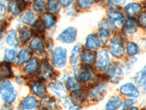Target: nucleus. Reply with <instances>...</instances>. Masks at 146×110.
<instances>
[{
    "label": "nucleus",
    "mask_w": 146,
    "mask_h": 110,
    "mask_svg": "<svg viewBox=\"0 0 146 110\" xmlns=\"http://www.w3.org/2000/svg\"><path fill=\"white\" fill-rule=\"evenodd\" d=\"M0 95L6 103L11 104L17 99V92L10 80L0 81Z\"/></svg>",
    "instance_id": "nucleus-1"
},
{
    "label": "nucleus",
    "mask_w": 146,
    "mask_h": 110,
    "mask_svg": "<svg viewBox=\"0 0 146 110\" xmlns=\"http://www.w3.org/2000/svg\"><path fill=\"white\" fill-rule=\"evenodd\" d=\"M108 19L111 23L112 27L116 30H121L125 23V16L123 13L116 7L110 6L107 10Z\"/></svg>",
    "instance_id": "nucleus-2"
},
{
    "label": "nucleus",
    "mask_w": 146,
    "mask_h": 110,
    "mask_svg": "<svg viewBox=\"0 0 146 110\" xmlns=\"http://www.w3.org/2000/svg\"><path fill=\"white\" fill-rule=\"evenodd\" d=\"M52 62L56 68L61 69L66 66L67 62V51L64 47L57 46L53 51Z\"/></svg>",
    "instance_id": "nucleus-3"
},
{
    "label": "nucleus",
    "mask_w": 146,
    "mask_h": 110,
    "mask_svg": "<svg viewBox=\"0 0 146 110\" xmlns=\"http://www.w3.org/2000/svg\"><path fill=\"white\" fill-rule=\"evenodd\" d=\"M125 46L123 41L119 36H115L110 40L109 45V52L113 57L121 59L125 54Z\"/></svg>",
    "instance_id": "nucleus-4"
},
{
    "label": "nucleus",
    "mask_w": 146,
    "mask_h": 110,
    "mask_svg": "<svg viewBox=\"0 0 146 110\" xmlns=\"http://www.w3.org/2000/svg\"><path fill=\"white\" fill-rule=\"evenodd\" d=\"M123 75V68L121 63L118 62L110 63L107 68L106 76L110 79V82L117 84L120 82Z\"/></svg>",
    "instance_id": "nucleus-5"
},
{
    "label": "nucleus",
    "mask_w": 146,
    "mask_h": 110,
    "mask_svg": "<svg viewBox=\"0 0 146 110\" xmlns=\"http://www.w3.org/2000/svg\"><path fill=\"white\" fill-rule=\"evenodd\" d=\"M108 86L105 83L96 84L94 86L87 94V98L91 101H99L103 99L107 93Z\"/></svg>",
    "instance_id": "nucleus-6"
},
{
    "label": "nucleus",
    "mask_w": 146,
    "mask_h": 110,
    "mask_svg": "<svg viewBox=\"0 0 146 110\" xmlns=\"http://www.w3.org/2000/svg\"><path fill=\"white\" fill-rule=\"evenodd\" d=\"M77 38V30L72 26L67 27L58 35V40L64 44H72Z\"/></svg>",
    "instance_id": "nucleus-7"
},
{
    "label": "nucleus",
    "mask_w": 146,
    "mask_h": 110,
    "mask_svg": "<svg viewBox=\"0 0 146 110\" xmlns=\"http://www.w3.org/2000/svg\"><path fill=\"white\" fill-rule=\"evenodd\" d=\"M48 87H49V90H50L55 95H56L58 99L65 100V99H66L68 98L67 91H66L64 84L62 83L61 81L56 80L50 82V83L49 84Z\"/></svg>",
    "instance_id": "nucleus-8"
},
{
    "label": "nucleus",
    "mask_w": 146,
    "mask_h": 110,
    "mask_svg": "<svg viewBox=\"0 0 146 110\" xmlns=\"http://www.w3.org/2000/svg\"><path fill=\"white\" fill-rule=\"evenodd\" d=\"M101 23L102 24H100V27H99L98 35L101 40L102 45H105L107 44L108 39L111 35L113 27L108 18L105 19L104 21H102Z\"/></svg>",
    "instance_id": "nucleus-9"
},
{
    "label": "nucleus",
    "mask_w": 146,
    "mask_h": 110,
    "mask_svg": "<svg viewBox=\"0 0 146 110\" xmlns=\"http://www.w3.org/2000/svg\"><path fill=\"white\" fill-rule=\"evenodd\" d=\"M74 73H75V77L80 82L83 83H88L94 80V73L92 71L91 69L89 68H84L83 69L77 68L76 67H74Z\"/></svg>",
    "instance_id": "nucleus-10"
},
{
    "label": "nucleus",
    "mask_w": 146,
    "mask_h": 110,
    "mask_svg": "<svg viewBox=\"0 0 146 110\" xmlns=\"http://www.w3.org/2000/svg\"><path fill=\"white\" fill-rule=\"evenodd\" d=\"M110 64L109 53L106 49H101L96 57V68L100 71L106 70Z\"/></svg>",
    "instance_id": "nucleus-11"
},
{
    "label": "nucleus",
    "mask_w": 146,
    "mask_h": 110,
    "mask_svg": "<svg viewBox=\"0 0 146 110\" xmlns=\"http://www.w3.org/2000/svg\"><path fill=\"white\" fill-rule=\"evenodd\" d=\"M21 22H22L24 24H27L28 26L34 27L36 23H38L39 18L36 15V13L33 10H27L24 11L23 13L21 14L20 15Z\"/></svg>",
    "instance_id": "nucleus-12"
},
{
    "label": "nucleus",
    "mask_w": 146,
    "mask_h": 110,
    "mask_svg": "<svg viewBox=\"0 0 146 110\" xmlns=\"http://www.w3.org/2000/svg\"><path fill=\"white\" fill-rule=\"evenodd\" d=\"M120 93L129 98L137 99L139 95V91L134 84L131 82L123 84L120 87Z\"/></svg>",
    "instance_id": "nucleus-13"
},
{
    "label": "nucleus",
    "mask_w": 146,
    "mask_h": 110,
    "mask_svg": "<svg viewBox=\"0 0 146 110\" xmlns=\"http://www.w3.org/2000/svg\"><path fill=\"white\" fill-rule=\"evenodd\" d=\"M29 48L37 56H42L45 52V45L40 36L35 37L30 41Z\"/></svg>",
    "instance_id": "nucleus-14"
},
{
    "label": "nucleus",
    "mask_w": 146,
    "mask_h": 110,
    "mask_svg": "<svg viewBox=\"0 0 146 110\" xmlns=\"http://www.w3.org/2000/svg\"><path fill=\"white\" fill-rule=\"evenodd\" d=\"M26 7H27L21 0H9L7 4V11L14 16L21 15L23 9H25Z\"/></svg>",
    "instance_id": "nucleus-15"
},
{
    "label": "nucleus",
    "mask_w": 146,
    "mask_h": 110,
    "mask_svg": "<svg viewBox=\"0 0 146 110\" xmlns=\"http://www.w3.org/2000/svg\"><path fill=\"white\" fill-rule=\"evenodd\" d=\"M85 45L90 50L96 51L99 49L102 46V43L98 33H91L88 35L86 38Z\"/></svg>",
    "instance_id": "nucleus-16"
},
{
    "label": "nucleus",
    "mask_w": 146,
    "mask_h": 110,
    "mask_svg": "<svg viewBox=\"0 0 146 110\" xmlns=\"http://www.w3.org/2000/svg\"><path fill=\"white\" fill-rule=\"evenodd\" d=\"M39 74H40V78L44 81L50 80V78L53 77L54 73H53L51 65L48 60H43V62L41 63Z\"/></svg>",
    "instance_id": "nucleus-17"
},
{
    "label": "nucleus",
    "mask_w": 146,
    "mask_h": 110,
    "mask_svg": "<svg viewBox=\"0 0 146 110\" xmlns=\"http://www.w3.org/2000/svg\"><path fill=\"white\" fill-rule=\"evenodd\" d=\"M123 11L129 18H134L142 11V6L137 2H130L123 7Z\"/></svg>",
    "instance_id": "nucleus-18"
},
{
    "label": "nucleus",
    "mask_w": 146,
    "mask_h": 110,
    "mask_svg": "<svg viewBox=\"0 0 146 110\" xmlns=\"http://www.w3.org/2000/svg\"><path fill=\"white\" fill-rule=\"evenodd\" d=\"M37 99L33 95H29L21 101L20 108L21 109H36L38 108Z\"/></svg>",
    "instance_id": "nucleus-19"
},
{
    "label": "nucleus",
    "mask_w": 146,
    "mask_h": 110,
    "mask_svg": "<svg viewBox=\"0 0 146 110\" xmlns=\"http://www.w3.org/2000/svg\"><path fill=\"white\" fill-rule=\"evenodd\" d=\"M81 62L86 65H91L94 63L96 60V56L94 51L86 49L82 51L80 53Z\"/></svg>",
    "instance_id": "nucleus-20"
},
{
    "label": "nucleus",
    "mask_w": 146,
    "mask_h": 110,
    "mask_svg": "<svg viewBox=\"0 0 146 110\" xmlns=\"http://www.w3.org/2000/svg\"><path fill=\"white\" fill-rule=\"evenodd\" d=\"M81 48V44H78L72 49L71 54H70V63L73 67H77L79 65Z\"/></svg>",
    "instance_id": "nucleus-21"
},
{
    "label": "nucleus",
    "mask_w": 146,
    "mask_h": 110,
    "mask_svg": "<svg viewBox=\"0 0 146 110\" xmlns=\"http://www.w3.org/2000/svg\"><path fill=\"white\" fill-rule=\"evenodd\" d=\"M42 23L45 29H47V30L50 29L54 27L57 23V17L54 14L50 13H44Z\"/></svg>",
    "instance_id": "nucleus-22"
},
{
    "label": "nucleus",
    "mask_w": 146,
    "mask_h": 110,
    "mask_svg": "<svg viewBox=\"0 0 146 110\" xmlns=\"http://www.w3.org/2000/svg\"><path fill=\"white\" fill-rule=\"evenodd\" d=\"M31 90L35 95L41 97L46 93V87L42 81H35L31 85Z\"/></svg>",
    "instance_id": "nucleus-23"
},
{
    "label": "nucleus",
    "mask_w": 146,
    "mask_h": 110,
    "mask_svg": "<svg viewBox=\"0 0 146 110\" xmlns=\"http://www.w3.org/2000/svg\"><path fill=\"white\" fill-rule=\"evenodd\" d=\"M6 44L10 47H17L19 45L18 34L16 30H10L6 35Z\"/></svg>",
    "instance_id": "nucleus-24"
},
{
    "label": "nucleus",
    "mask_w": 146,
    "mask_h": 110,
    "mask_svg": "<svg viewBox=\"0 0 146 110\" xmlns=\"http://www.w3.org/2000/svg\"><path fill=\"white\" fill-rule=\"evenodd\" d=\"M32 59V53L29 49L26 48H21L17 57V64L18 65H22L27 63Z\"/></svg>",
    "instance_id": "nucleus-25"
},
{
    "label": "nucleus",
    "mask_w": 146,
    "mask_h": 110,
    "mask_svg": "<svg viewBox=\"0 0 146 110\" xmlns=\"http://www.w3.org/2000/svg\"><path fill=\"white\" fill-rule=\"evenodd\" d=\"M39 66H40L39 60L36 57H35L27 62V65L23 68V70L27 74H32L37 71V70L39 69Z\"/></svg>",
    "instance_id": "nucleus-26"
},
{
    "label": "nucleus",
    "mask_w": 146,
    "mask_h": 110,
    "mask_svg": "<svg viewBox=\"0 0 146 110\" xmlns=\"http://www.w3.org/2000/svg\"><path fill=\"white\" fill-rule=\"evenodd\" d=\"M40 105L46 109H57V103L53 98L44 95L40 101Z\"/></svg>",
    "instance_id": "nucleus-27"
},
{
    "label": "nucleus",
    "mask_w": 146,
    "mask_h": 110,
    "mask_svg": "<svg viewBox=\"0 0 146 110\" xmlns=\"http://www.w3.org/2000/svg\"><path fill=\"white\" fill-rule=\"evenodd\" d=\"M123 105L122 99L119 96H113L108 100L105 105V109L109 110L118 109Z\"/></svg>",
    "instance_id": "nucleus-28"
},
{
    "label": "nucleus",
    "mask_w": 146,
    "mask_h": 110,
    "mask_svg": "<svg viewBox=\"0 0 146 110\" xmlns=\"http://www.w3.org/2000/svg\"><path fill=\"white\" fill-rule=\"evenodd\" d=\"M33 32L30 28L27 27H21L19 31V39L22 44H26L31 39Z\"/></svg>",
    "instance_id": "nucleus-29"
},
{
    "label": "nucleus",
    "mask_w": 146,
    "mask_h": 110,
    "mask_svg": "<svg viewBox=\"0 0 146 110\" xmlns=\"http://www.w3.org/2000/svg\"><path fill=\"white\" fill-rule=\"evenodd\" d=\"M46 7L48 12L54 15L58 14L61 12V5L58 0H48L46 2Z\"/></svg>",
    "instance_id": "nucleus-30"
},
{
    "label": "nucleus",
    "mask_w": 146,
    "mask_h": 110,
    "mask_svg": "<svg viewBox=\"0 0 146 110\" xmlns=\"http://www.w3.org/2000/svg\"><path fill=\"white\" fill-rule=\"evenodd\" d=\"M125 31L128 34H133L137 31L138 26L136 21L133 18H129L125 21L124 23Z\"/></svg>",
    "instance_id": "nucleus-31"
},
{
    "label": "nucleus",
    "mask_w": 146,
    "mask_h": 110,
    "mask_svg": "<svg viewBox=\"0 0 146 110\" xmlns=\"http://www.w3.org/2000/svg\"><path fill=\"white\" fill-rule=\"evenodd\" d=\"M32 6L33 11L39 14L44 13L47 9L45 0H34Z\"/></svg>",
    "instance_id": "nucleus-32"
},
{
    "label": "nucleus",
    "mask_w": 146,
    "mask_h": 110,
    "mask_svg": "<svg viewBox=\"0 0 146 110\" xmlns=\"http://www.w3.org/2000/svg\"><path fill=\"white\" fill-rule=\"evenodd\" d=\"M66 87L70 91H75L80 90V84L75 77L68 76L66 78Z\"/></svg>",
    "instance_id": "nucleus-33"
},
{
    "label": "nucleus",
    "mask_w": 146,
    "mask_h": 110,
    "mask_svg": "<svg viewBox=\"0 0 146 110\" xmlns=\"http://www.w3.org/2000/svg\"><path fill=\"white\" fill-rule=\"evenodd\" d=\"M13 76L11 68L7 63H2L0 65V81L5 78H10Z\"/></svg>",
    "instance_id": "nucleus-34"
},
{
    "label": "nucleus",
    "mask_w": 146,
    "mask_h": 110,
    "mask_svg": "<svg viewBox=\"0 0 146 110\" xmlns=\"http://www.w3.org/2000/svg\"><path fill=\"white\" fill-rule=\"evenodd\" d=\"M135 81L138 85L143 87L146 84V65L143 67L140 71L137 73L135 77Z\"/></svg>",
    "instance_id": "nucleus-35"
},
{
    "label": "nucleus",
    "mask_w": 146,
    "mask_h": 110,
    "mask_svg": "<svg viewBox=\"0 0 146 110\" xmlns=\"http://www.w3.org/2000/svg\"><path fill=\"white\" fill-rule=\"evenodd\" d=\"M126 51L129 56L132 57V56H135L139 53V48L137 44H135V42L129 41L126 44Z\"/></svg>",
    "instance_id": "nucleus-36"
},
{
    "label": "nucleus",
    "mask_w": 146,
    "mask_h": 110,
    "mask_svg": "<svg viewBox=\"0 0 146 110\" xmlns=\"http://www.w3.org/2000/svg\"><path fill=\"white\" fill-rule=\"evenodd\" d=\"M95 3V0H76L77 7L79 10H89L93 7Z\"/></svg>",
    "instance_id": "nucleus-37"
},
{
    "label": "nucleus",
    "mask_w": 146,
    "mask_h": 110,
    "mask_svg": "<svg viewBox=\"0 0 146 110\" xmlns=\"http://www.w3.org/2000/svg\"><path fill=\"white\" fill-rule=\"evenodd\" d=\"M17 52L15 49H13V48H7L5 50V54H4L5 60L8 62H15Z\"/></svg>",
    "instance_id": "nucleus-38"
},
{
    "label": "nucleus",
    "mask_w": 146,
    "mask_h": 110,
    "mask_svg": "<svg viewBox=\"0 0 146 110\" xmlns=\"http://www.w3.org/2000/svg\"><path fill=\"white\" fill-rule=\"evenodd\" d=\"M7 3L5 0L0 1V23L4 21L6 18V13H7Z\"/></svg>",
    "instance_id": "nucleus-39"
},
{
    "label": "nucleus",
    "mask_w": 146,
    "mask_h": 110,
    "mask_svg": "<svg viewBox=\"0 0 146 110\" xmlns=\"http://www.w3.org/2000/svg\"><path fill=\"white\" fill-rule=\"evenodd\" d=\"M58 1L61 7H64V8H68L72 5L75 0H58Z\"/></svg>",
    "instance_id": "nucleus-40"
},
{
    "label": "nucleus",
    "mask_w": 146,
    "mask_h": 110,
    "mask_svg": "<svg viewBox=\"0 0 146 110\" xmlns=\"http://www.w3.org/2000/svg\"><path fill=\"white\" fill-rule=\"evenodd\" d=\"M138 22H139V25L142 26L143 28H146V12L139 15V18H138Z\"/></svg>",
    "instance_id": "nucleus-41"
},
{
    "label": "nucleus",
    "mask_w": 146,
    "mask_h": 110,
    "mask_svg": "<svg viewBox=\"0 0 146 110\" xmlns=\"http://www.w3.org/2000/svg\"><path fill=\"white\" fill-rule=\"evenodd\" d=\"M135 103V101L134 99H127L125 101L124 103H123V109H129L131 106L134 105V103Z\"/></svg>",
    "instance_id": "nucleus-42"
},
{
    "label": "nucleus",
    "mask_w": 146,
    "mask_h": 110,
    "mask_svg": "<svg viewBox=\"0 0 146 110\" xmlns=\"http://www.w3.org/2000/svg\"><path fill=\"white\" fill-rule=\"evenodd\" d=\"M127 1L128 0H111L112 4L115 5H119V6L125 5Z\"/></svg>",
    "instance_id": "nucleus-43"
},
{
    "label": "nucleus",
    "mask_w": 146,
    "mask_h": 110,
    "mask_svg": "<svg viewBox=\"0 0 146 110\" xmlns=\"http://www.w3.org/2000/svg\"><path fill=\"white\" fill-rule=\"evenodd\" d=\"M25 78H23V76H17L16 78V82H18L19 85H23L25 82Z\"/></svg>",
    "instance_id": "nucleus-44"
},
{
    "label": "nucleus",
    "mask_w": 146,
    "mask_h": 110,
    "mask_svg": "<svg viewBox=\"0 0 146 110\" xmlns=\"http://www.w3.org/2000/svg\"><path fill=\"white\" fill-rule=\"evenodd\" d=\"M22 2L23 3V5H25L26 7H27L29 5H31V4H32V2H33L34 0H21Z\"/></svg>",
    "instance_id": "nucleus-45"
},
{
    "label": "nucleus",
    "mask_w": 146,
    "mask_h": 110,
    "mask_svg": "<svg viewBox=\"0 0 146 110\" xmlns=\"http://www.w3.org/2000/svg\"><path fill=\"white\" fill-rule=\"evenodd\" d=\"M3 30H4L3 26L0 24V38L2 37V32H3Z\"/></svg>",
    "instance_id": "nucleus-46"
}]
</instances>
